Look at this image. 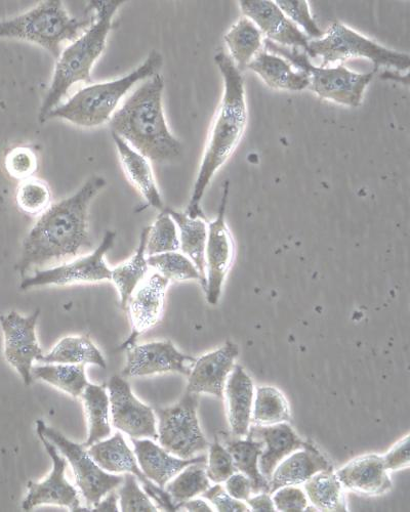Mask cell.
Masks as SVG:
<instances>
[{"instance_id":"obj_1","label":"cell","mask_w":410,"mask_h":512,"mask_svg":"<svg viewBox=\"0 0 410 512\" xmlns=\"http://www.w3.org/2000/svg\"><path fill=\"white\" fill-rule=\"evenodd\" d=\"M106 185L103 177L94 176L38 218L22 244L18 264L22 279L29 273L69 262L93 248L89 210Z\"/></svg>"},{"instance_id":"obj_2","label":"cell","mask_w":410,"mask_h":512,"mask_svg":"<svg viewBox=\"0 0 410 512\" xmlns=\"http://www.w3.org/2000/svg\"><path fill=\"white\" fill-rule=\"evenodd\" d=\"M215 63L224 79V95L185 211L193 219H207L201 208L203 196L218 170L237 149L248 123V107L241 72L224 52L215 56Z\"/></svg>"},{"instance_id":"obj_3","label":"cell","mask_w":410,"mask_h":512,"mask_svg":"<svg viewBox=\"0 0 410 512\" xmlns=\"http://www.w3.org/2000/svg\"><path fill=\"white\" fill-rule=\"evenodd\" d=\"M163 91L164 79L159 73L144 80L109 121L113 134L157 163L174 160L183 151L164 115Z\"/></svg>"},{"instance_id":"obj_4","label":"cell","mask_w":410,"mask_h":512,"mask_svg":"<svg viewBox=\"0 0 410 512\" xmlns=\"http://www.w3.org/2000/svg\"><path fill=\"white\" fill-rule=\"evenodd\" d=\"M123 0L90 2L88 10L94 12L90 27L62 51L55 66L50 89L38 113L40 123L61 103L77 83L92 84V70L106 49L113 28V19Z\"/></svg>"},{"instance_id":"obj_5","label":"cell","mask_w":410,"mask_h":512,"mask_svg":"<svg viewBox=\"0 0 410 512\" xmlns=\"http://www.w3.org/2000/svg\"><path fill=\"white\" fill-rule=\"evenodd\" d=\"M163 65L162 55L152 50L135 70L118 79L92 83L61 103L47 117L63 119L76 126L93 128L110 121L121 100L135 85L158 74Z\"/></svg>"},{"instance_id":"obj_6","label":"cell","mask_w":410,"mask_h":512,"mask_svg":"<svg viewBox=\"0 0 410 512\" xmlns=\"http://www.w3.org/2000/svg\"><path fill=\"white\" fill-rule=\"evenodd\" d=\"M93 20L94 16L72 17L60 0H48L20 16L0 21V38L31 42L58 60L64 42L77 39Z\"/></svg>"},{"instance_id":"obj_7","label":"cell","mask_w":410,"mask_h":512,"mask_svg":"<svg viewBox=\"0 0 410 512\" xmlns=\"http://www.w3.org/2000/svg\"><path fill=\"white\" fill-rule=\"evenodd\" d=\"M307 55L321 58L320 67L358 58L371 60L376 72L382 66L399 71L410 66L408 54L387 49L339 21L333 22L323 37L309 41Z\"/></svg>"},{"instance_id":"obj_8","label":"cell","mask_w":410,"mask_h":512,"mask_svg":"<svg viewBox=\"0 0 410 512\" xmlns=\"http://www.w3.org/2000/svg\"><path fill=\"white\" fill-rule=\"evenodd\" d=\"M265 44L274 55L289 60V63L305 72L310 78V90L320 99L343 106L359 107L368 84L377 73L375 70L368 73L353 72L343 64L336 67H316L311 64L305 52L280 47L269 39L265 40Z\"/></svg>"},{"instance_id":"obj_9","label":"cell","mask_w":410,"mask_h":512,"mask_svg":"<svg viewBox=\"0 0 410 512\" xmlns=\"http://www.w3.org/2000/svg\"><path fill=\"white\" fill-rule=\"evenodd\" d=\"M198 395L186 392L183 398L169 408H155L158 417V442L169 453L181 459H191L207 451L197 417Z\"/></svg>"},{"instance_id":"obj_10","label":"cell","mask_w":410,"mask_h":512,"mask_svg":"<svg viewBox=\"0 0 410 512\" xmlns=\"http://www.w3.org/2000/svg\"><path fill=\"white\" fill-rule=\"evenodd\" d=\"M116 233L107 231L100 245L91 253L43 270L22 279L20 288L28 290L39 286H67L79 283H97L111 280V268L106 254L113 247Z\"/></svg>"},{"instance_id":"obj_11","label":"cell","mask_w":410,"mask_h":512,"mask_svg":"<svg viewBox=\"0 0 410 512\" xmlns=\"http://www.w3.org/2000/svg\"><path fill=\"white\" fill-rule=\"evenodd\" d=\"M36 429L43 433L70 462L76 484L89 505L86 511L98 504L110 491L121 486L123 477L105 473L85 447L66 439L59 432L49 428L43 420L36 421Z\"/></svg>"},{"instance_id":"obj_12","label":"cell","mask_w":410,"mask_h":512,"mask_svg":"<svg viewBox=\"0 0 410 512\" xmlns=\"http://www.w3.org/2000/svg\"><path fill=\"white\" fill-rule=\"evenodd\" d=\"M230 194V182L223 186L217 218L209 223L207 247H205L204 291L210 305L219 303L225 280L235 261V241L226 222V210Z\"/></svg>"},{"instance_id":"obj_13","label":"cell","mask_w":410,"mask_h":512,"mask_svg":"<svg viewBox=\"0 0 410 512\" xmlns=\"http://www.w3.org/2000/svg\"><path fill=\"white\" fill-rule=\"evenodd\" d=\"M40 311L24 317L13 311L0 317L4 334V355L6 361L19 373L26 386L33 381L34 361L44 355L36 336V324Z\"/></svg>"},{"instance_id":"obj_14","label":"cell","mask_w":410,"mask_h":512,"mask_svg":"<svg viewBox=\"0 0 410 512\" xmlns=\"http://www.w3.org/2000/svg\"><path fill=\"white\" fill-rule=\"evenodd\" d=\"M108 391L115 429L133 439H158L153 409L135 397L127 380L118 375L111 377Z\"/></svg>"},{"instance_id":"obj_15","label":"cell","mask_w":410,"mask_h":512,"mask_svg":"<svg viewBox=\"0 0 410 512\" xmlns=\"http://www.w3.org/2000/svg\"><path fill=\"white\" fill-rule=\"evenodd\" d=\"M90 456L108 473L131 474L142 484L146 494L164 511H177L170 494L153 484L138 466L137 459L120 433L89 447Z\"/></svg>"},{"instance_id":"obj_16","label":"cell","mask_w":410,"mask_h":512,"mask_svg":"<svg viewBox=\"0 0 410 512\" xmlns=\"http://www.w3.org/2000/svg\"><path fill=\"white\" fill-rule=\"evenodd\" d=\"M170 283L168 279L151 271L135 289L126 310L129 312L132 333L120 347L121 350L134 347L137 338L160 321Z\"/></svg>"},{"instance_id":"obj_17","label":"cell","mask_w":410,"mask_h":512,"mask_svg":"<svg viewBox=\"0 0 410 512\" xmlns=\"http://www.w3.org/2000/svg\"><path fill=\"white\" fill-rule=\"evenodd\" d=\"M195 361L181 353L171 340L154 341L128 350L122 375L134 377L175 372L188 376Z\"/></svg>"},{"instance_id":"obj_18","label":"cell","mask_w":410,"mask_h":512,"mask_svg":"<svg viewBox=\"0 0 410 512\" xmlns=\"http://www.w3.org/2000/svg\"><path fill=\"white\" fill-rule=\"evenodd\" d=\"M37 435L43 442L53 461V469L49 478L41 483H28V493L22 508L29 511L40 505H59L78 511L80 500L77 490L65 478L67 461L59 454V450L38 429Z\"/></svg>"},{"instance_id":"obj_19","label":"cell","mask_w":410,"mask_h":512,"mask_svg":"<svg viewBox=\"0 0 410 512\" xmlns=\"http://www.w3.org/2000/svg\"><path fill=\"white\" fill-rule=\"evenodd\" d=\"M239 7L244 17L252 20L260 31L274 44L291 49H302L306 54L309 40L278 8L275 2L269 0H242Z\"/></svg>"},{"instance_id":"obj_20","label":"cell","mask_w":410,"mask_h":512,"mask_svg":"<svg viewBox=\"0 0 410 512\" xmlns=\"http://www.w3.org/2000/svg\"><path fill=\"white\" fill-rule=\"evenodd\" d=\"M238 355V347L227 341L220 349L196 359L188 375L187 392L223 398L227 379Z\"/></svg>"},{"instance_id":"obj_21","label":"cell","mask_w":410,"mask_h":512,"mask_svg":"<svg viewBox=\"0 0 410 512\" xmlns=\"http://www.w3.org/2000/svg\"><path fill=\"white\" fill-rule=\"evenodd\" d=\"M248 438L264 444L259 458L261 474L268 480L277 465L292 453L305 448L307 442L302 440L289 423L281 422L272 425L254 424L250 426Z\"/></svg>"},{"instance_id":"obj_22","label":"cell","mask_w":410,"mask_h":512,"mask_svg":"<svg viewBox=\"0 0 410 512\" xmlns=\"http://www.w3.org/2000/svg\"><path fill=\"white\" fill-rule=\"evenodd\" d=\"M345 490L377 496L390 492L392 481L383 456L363 455L351 460L336 473Z\"/></svg>"},{"instance_id":"obj_23","label":"cell","mask_w":410,"mask_h":512,"mask_svg":"<svg viewBox=\"0 0 410 512\" xmlns=\"http://www.w3.org/2000/svg\"><path fill=\"white\" fill-rule=\"evenodd\" d=\"M332 469V461L328 460L315 445L307 442L304 449L292 453L277 465L269 481V494L282 487L304 484L314 475Z\"/></svg>"},{"instance_id":"obj_24","label":"cell","mask_w":410,"mask_h":512,"mask_svg":"<svg viewBox=\"0 0 410 512\" xmlns=\"http://www.w3.org/2000/svg\"><path fill=\"white\" fill-rule=\"evenodd\" d=\"M224 395L232 434L238 438L248 436L252 422L255 388L251 376L241 366H234L227 379Z\"/></svg>"},{"instance_id":"obj_25","label":"cell","mask_w":410,"mask_h":512,"mask_svg":"<svg viewBox=\"0 0 410 512\" xmlns=\"http://www.w3.org/2000/svg\"><path fill=\"white\" fill-rule=\"evenodd\" d=\"M135 454L142 472L158 487L164 489L183 469L193 463H207V456L181 459L172 456L168 451L150 440L133 439Z\"/></svg>"},{"instance_id":"obj_26","label":"cell","mask_w":410,"mask_h":512,"mask_svg":"<svg viewBox=\"0 0 410 512\" xmlns=\"http://www.w3.org/2000/svg\"><path fill=\"white\" fill-rule=\"evenodd\" d=\"M112 140L130 183L141 194L147 206L162 211L164 209L163 200L155 181L150 160L116 134L112 133Z\"/></svg>"},{"instance_id":"obj_27","label":"cell","mask_w":410,"mask_h":512,"mask_svg":"<svg viewBox=\"0 0 410 512\" xmlns=\"http://www.w3.org/2000/svg\"><path fill=\"white\" fill-rule=\"evenodd\" d=\"M246 69L257 73L275 90L301 92L310 87V78L305 72L294 70L291 63L267 52L261 51Z\"/></svg>"},{"instance_id":"obj_28","label":"cell","mask_w":410,"mask_h":512,"mask_svg":"<svg viewBox=\"0 0 410 512\" xmlns=\"http://www.w3.org/2000/svg\"><path fill=\"white\" fill-rule=\"evenodd\" d=\"M175 221L180 240V251L189 258L203 279H205V247H207L209 235V222L207 219L191 218L186 212L177 211L173 208H164Z\"/></svg>"},{"instance_id":"obj_29","label":"cell","mask_w":410,"mask_h":512,"mask_svg":"<svg viewBox=\"0 0 410 512\" xmlns=\"http://www.w3.org/2000/svg\"><path fill=\"white\" fill-rule=\"evenodd\" d=\"M148 232L149 226L143 229L139 246L131 256V259L111 269L110 281H112L117 288L120 297V306L122 310L125 311L127 310L133 292L151 272L148 265V256L146 254Z\"/></svg>"},{"instance_id":"obj_30","label":"cell","mask_w":410,"mask_h":512,"mask_svg":"<svg viewBox=\"0 0 410 512\" xmlns=\"http://www.w3.org/2000/svg\"><path fill=\"white\" fill-rule=\"evenodd\" d=\"M224 40L230 51V58L240 72L261 52L264 42L260 29L244 16L225 34Z\"/></svg>"},{"instance_id":"obj_31","label":"cell","mask_w":410,"mask_h":512,"mask_svg":"<svg viewBox=\"0 0 410 512\" xmlns=\"http://www.w3.org/2000/svg\"><path fill=\"white\" fill-rule=\"evenodd\" d=\"M38 361L45 364H94L106 368L104 356L87 335L61 339L50 353Z\"/></svg>"},{"instance_id":"obj_32","label":"cell","mask_w":410,"mask_h":512,"mask_svg":"<svg viewBox=\"0 0 410 512\" xmlns=\"http://www.w3.org/2000/svg\"><path fill=\"white\" fill-rule=\"evenodd\" d=\"M224 447L231 454L237 471L251 480L253 493H269V481L261 474L259 468V458L264 444L248 438L226 441Z\"/></svg>"},{"instance_id":"obj_33","label":"cell","mask_w":410,"mask_h":512,"mask_svg":"<svg viewBox=\"0 0 410 512\" xmlns=\"http://www.w3.org/2000/svg\"><path fill=\"white\" fill-rule=\"evenodd\" d=\"M82 403L89 420V438L82 444L86 449L99 443L111 435L109 420V396L101 386L89 383V386L81 394Z\"/></svg>"},{"instance_id":"obj_34","label":"cell","mask_w":410,"mask_h":512,"mask_svg":"<svg viewBox=\"0 0 410 512\" xmlns=\"http://www.w3.org/2000/svg\"><path fill=\"white\" fill-rule=\"evenodd\" d=\"M304 484L307 498L317 510L348 511L345 489L334 469L318 473Z\"/></svg>"},{"instance_id":"obj_35","label":"cell","mask_w":410,"mask_h":512,"mask_svg":"<svg viewBox=\"0 0 410 512\" xmlns=\"http://www.w3.org/2000/svg\"><path fill=\"white\" fill-rule=\"evenodd\" d=\"M32 375L71 395L80 397L89 386L84 364H46L32 368Z\"/></svg>"},{"instance_id":"obj_36","label":"cell","mask_w":410,"mask_h":512,"mask_svg":"<svg viewBox=\"0 0 410 512\" xmlns=\"http://www.w3.org/2000/svg\"><path fill=\"white\" fill-rule=\"evenodd\" d=\"M211 487L210 479L207 475V463L199 462L186 466L176 478L170 481L164 490H166L176 506L182 502L190 500ZM178 511V510H177Z\"/></svg>"},{"instance_id":"obj_37","label":"cell","mask_w":410,"mask_h":512,"mask_svg":"<svg viewBox=\"0 0 410 512\" xmlns=\"http://www.w3.org/2000/svg\"><path fill=\"white\" fill-rule=\"evenodd\" d=\"M291 408L284 395L273 387H259L256 392L252 421L259 425H272L290 421Z\"/></svg>"},{"instance_id":"obj_38","label":"cell","mask_w":410,"mask_h":512,"mask_svg":"<svg viewBox=\"0 0 410 512\" xmlns=\"http://www.w3.org/2000/svg\"><path fill=\"white\" fill-rule=\"evenodd\" d=\"M148 265L152 272L158 273L170 282L196 280L203 287L199 271L180 250L148 256Z\"/></svg>"},{"instance_id":"obj_39","label":"cell","mask_w":410,"mask_h":512,"mask_svg":"<svg viewBox=\"0 0 410 512\" xmlns=\"http://www.w3.org/2000/svg\"><path fill=\"white\" fill-rule=\"evenodd\" d=\"M180 240L178 227L166 210L160 211L153 225L149 226L146 243V254H156L179 251Z\"/></svg>"},{"instance_id":"obj_40","label":"cell","mask_w":410,"mask_h":512,"mask_svg":"<svg viewBox=\"0 0 410 512\" xmlns=\"http://www.w3.org/2000/svg\"><path fill=\"white\" fill-rule=\"evenodd\" d=\"M16 203L25 215L40 217L52 205V191L46 182L31 178L20 182Z\"/></svg>"},{"instance_id":"obj_41","label":"cell","mask_w":410,"mask_h":512,"mask_svg":"<svg viewBox=\"0 0 410 512\" xmlns=\"http://www.w3.org/2000/svg\"><path fill=\"white\" fill-rule=\"evenodd\" d=\"M5 169L14 180L23 182L34 177L38 170V157L30 147H15L5 157Z\"/></svg>"},{"instance_id":"obj_42","label":"cell","mask_w":410,"mask_h":512,"mask_svg":"<svg viewBox=\"0 0 410 512\" xmlns=\"http://www.w3.org/2000/svg\"><path fill=\"white\" fill-rule=\"evenodd\" d=\"M119 489L121 511L125 512H156L158 508L151 502L137 482L134 475L126 474Z\"/></svg>"},{"instance_id":"obj_43","label":"cell","mask_w":410,"mask_h":512,"mask_svg":"<svg viewBox=\"0 0 410 512\" xmlns=\"http://www.w3.org/2000/svg\"><path fill=\"white\" fill-rule=\"evenodd\" d=\"M275 3L284 15L294 24L302 27L308 36L314 39L323 37L324 32L320 30L312 17L308 2H299V0H278V2Z\"/></svg>"},{"instance_id":"obj_44","label":"cell","mask_w":410,"mask_h":512,"mask_svg":"<svg viewBox=\"0 0 410 512\" xmlns=\"http://www.w3.org/2000/svg\"><path fill=\"white\" fill-rule=\"evenodd\" d=\"M209 461L207 462V475L215 484L225 483L237 472L233 458L228 450L218 441L210 445Z\"/></svg>"},{"instance_id":"obj_45","label":"cell","mask_w":410,"mask_h":512,"mask_svg":"<svg viewBox=\"0 0 410 512\" xmlns=\"http://www.w3.org/2000/svg\"><path fill=\"white\" fill-rule=\"evenodd\" d=\"M272 500L276 511L301 512L307 510L309 501L306 493L300 488L286 486L276 490Z\"/></svg>"},{"instance_id":"obj_46","label":"cell","mask_w":410,"mask_h":512,"mask_svg":"<svg viewBox=\"0 0 410 512\" xmlns=\"http://www.w3.org/2000/svg\"><path fill=\"white\" fill-rule=\"evenodd\" d=\"M201 495L203 498L211 501L216 509L221 512L251 511L248 505L230 496L220 484L210 487Z\"/></svg>"},{"instance_id":"obj_47","label":"cell","mask_w":410,"mask_h":512,"mask_svg":"<svg viewBox=\"0 0 410 512\" xmlns=\"http://www.w3.org/2000/svg\"><path fill=\"white\" fill-rule=\"evenodd\" d=\"M409 436L399 441L385 456L384 464L387 471H398V469L408 467L410 463Z\"/></svg>"},{"instance_id":"obj_48","label":"cell","mask_w":410,"mask_h":512,"mask_svg":"<svg viewBox=\"0 0 410 512\" xmlns=\"http://www.w3.org/2000/svg\"><path fill=\"white\" fill-rule=\"evenodd\" d=\"M225 483L227 493L237 500L246 501L253 493L251 480L242 473H235Z\"/></svg>"},{"instance_id":"obj_49","label":"cell","mask_w":410,"mask_h":512,"mask_svg":"<svg viewBox=\"0 0 410 512\" xmlns=\"http://www.w3.org/2000/svg\"><path fill=\"white\" fill-rule=\"evenodd\" d=\"M252 511L274 512L276 511L274 502L269 493H260L254 498L245 501Z\"/></svg>"},{"instance_id":"obj_50","label":"cell","mask_w":410,"mask_h":512,"mask_svg":"<svg viewBox=\"0 0 410 512\" xmlns=\"http://www.w3.org/2000/svg\"><path fill=\"white\" fill-rule=\"evenodd\" d=\"M119 500L118 493L115 490L110 491L105 495V498L89 509V511H97V512H117L119 508L117 506V502Z\"/></svg>"},{"instance_id":"obj_51","label":"cell","mask_w":410,"mask_h":512,"mask_svg":"<svg viewBox=\"0 0 410 512\" xmlns=\"http://www.w3.org/2000/svg\"><path fill=\"white\" fill-rule=\"evenodd\" d=\"M185 509L191 512H212L213 507L202 499H190L177 505V510Z\"/></svg>"}]
</instances>
